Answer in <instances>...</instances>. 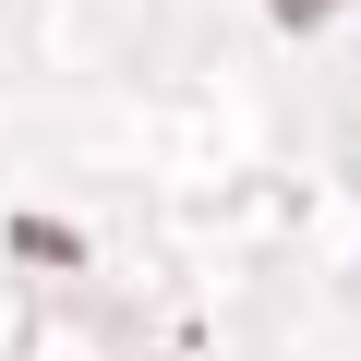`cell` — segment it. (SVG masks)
Listing matches in <instances>:
<instances>
[{"mask_svg":"<svg viewBox=\"0 0 361 361\" xmlns=\"http://www.w3.org/2000/svg\"><path fill=\"white\" fill-rule=\"evenodd\" d=\"M337 13V0H277V25H325Z\"/></svg>","mask_w":361,"mask_h":361,"instance_id":"cell-1","label":"cell"}]
</instances>
